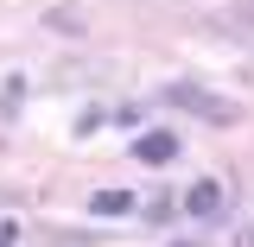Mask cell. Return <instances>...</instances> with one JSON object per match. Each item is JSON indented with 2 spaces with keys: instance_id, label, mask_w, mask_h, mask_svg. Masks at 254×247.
<instances>
[{
  "instance_id": "obj_1",
  "label": "cell",
  "mask_w": 254,
  "mask_h": 247,
  "mask_svg": "<svg viewBox=\"0 0 254 247\" xmlns=\"http://www.w3.org/2000/svg\"><path fill=\"white\" fill-rule=\"evenodd\" d=\"M165 101H172V108H185V114H197V121H210V127H235V121H242V108H235L229 95L203 89V83H172Z\"/></svg>"
},
{
  "instance_id": "obj_4",
  "label": "cell",
  "mask_w": 254,
  "mask_h": 247,
  "mask_svg": "<svg viewBox=\"0 0 254 247\" xmlns=\"http://www.w3.org/2000/svg\"><path fill=\"white\" fill-rule=\"evenodd\" d=\"M127 209H133L127 190H95V216H127Z\"/></svg>"
},
{
  "instance_id": "obj_3",
  "label": "cell",
  "mask_w": 254,
  "mask_h": 247,
  "mask_svg": "<svg viewBox=\"0 0 254 247\" xmlns=\"http://www.w3.org/2000/svg\"><path fill=\"white\" fill-rule=\"evenodd\" d=\"M133 158H140V165H172V158H178V133H165V127L140 133V140H133Z\"/></svg>"
},
{
  "instance_id": "obj_6",
  "label": "cell",
  "mask_w": 254,
  "mask_h": 247,
  "mask_svg": "<svg viewBox=\"0 0 254 247\" xmlns=\"http://www.w3.org/2000/svg\"><path fill=\"white\" fill-rule=\"evenodd\" d=\"M235 247H254V222H248V228H242V235H235Z\"/></svg>"
},
{
  "instance_id": "obj_2",
  "label": "cell",
  "mask_w": 254,
  "mask_h": 247,
  "mask_svg": "<svg viewBox=\"0 0 254 247\" xmlns=\"http://www.w3.org/2000/svg\"><path fill=\"white\" fill-rule=\"evenodd\" d=\"M185 216H197V222H222V216H229V197H222V184L197 178V184L185 190Z\"/></svg>"
},
{
  "instance_id": "obj_5",
  "label": "cell",
  "mask_w": 254,
  "mask_h": 247,
  "mask_svg": "<svg viewBox=\"0 0 254 247\" xmlns=\"http://www.w3.org/2000/svg\"><path fill=\"white\" fill-rule=\"evenodd\" d=\"M19 241V228H13V222H0V247H13Z\"/></svg>"
}]
</instances>
